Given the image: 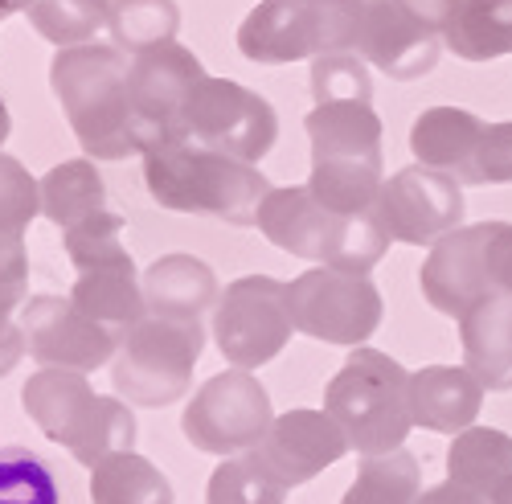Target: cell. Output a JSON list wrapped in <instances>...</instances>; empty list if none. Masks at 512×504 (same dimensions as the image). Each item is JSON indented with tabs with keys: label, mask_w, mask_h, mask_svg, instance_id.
Listing matches in <instances>:
<instances>
[{
	"label": "cell",
	"mask_w": 512,
	"mask_h": 504,
	"mask_svg": "<svg viewBox=\"0 0 512 504\" xmlns=\"http://www.w3.org/2000/svg\"><path fill=\"white\" fill-rule=\"evenodd\" d=\"M127 70L132 58L115 46H70L50 62V87L62 103L70 132L91 160H127L144 156V132L127 99Z\"/></svg>",
	"instance_id": "6da1fadb"
},
{
	"label": "cell",
	"mask_w": 512,
	"mask_h": 504,
	"mask_svg": "<svg viewBox=\"0 0 512 504\" xmlns=\"http://www.w3.org/2000/svg\"><path fill=\"white\" fill-rule=\"evenodd\" d=\"M144 181L160 209L222 218L230 226H259V209L271 193L259 164L201 148L185 136L144 152Z\"/></svg>",
	"instance_id": "7a4b0ae2"
},
{
	"label": "cell",
	"mask_w": 512,
	"mask_h": 504,
	"mask_svg": "<svg viewBox=\"0 0 512 504\" xmlns=\"http://www.w3.org/2000/svg\"><path fill=\"white\" fill-rule=\"evenodd\" d=\"M21 410L50 443L66 447L82 468L136 447V410L132 402L99 394L87 373L74 369H37L21 386Z\"/></svg>",
	"instance_id": "3957f363"
},
{
	"label": "cell",
	"mask_w": 512,
	"mask_h": 504,
	"mask_svg": "<svg viewBox=\"0 0 512 504\" xmlns=\"http://www.w3.org/2000/svg\"><path fill=\"white\" fill-rule=\"evenodd\" d=\"M259 230L271 246L316 267H336L369 275L390 250V234L381 230L377 214H336L308 185L271 189L259 209Z\"/></svg>",
	"instance_id": "277c9868"
},
{
	"label": "cell",
	"mask_w": 512,
	"mask_h": 504,
	"mask_svg": "<svg viewBox=\"0 0 512 504\" xmlns=\"http://www.w3.org/2000/svg\"><path fill=\"white\" fill-rule=\"evenodd\" d=\"M304 128L312 140L308 189L336 214H369L386 185L381 119L373 103H316Z\"/></svg>",
	"instance_id": "5b68a950"
},
{
	"label": "cell",
	"mask_w": 512,
	"mask_h": 504,
	"mask_svg": "<svg viewBox=\"0 0 512 504\" xmlns=\"http://www.w3.org/2000/svg\"><path fill=\"white\" fill-rule=\"evenodd\" d=\"M324 414L345 431L357 455H386L414 431L410 373L381 349H353L324 390Z\"/></svg>",
	"instance_id": "8992f818"
},
{
	"label": "cell",
	"mask_w": 512,
	"mask_h": 504,
	"mask_svg": "<svg viewBox=\"0 0 512 504\" xmlns=\"http://www.w3.org/2000/svg\"><path fill=\"white\" fill-rule=\"evenodd\" d=\"M361 17L365 0H259L238 25V50L259 66L357 54Z\"/></svg>",
	"instance_id": "52a82bcc"
},
{
	"label": "cell",
	"mask_w": 512,
	"mask_h": 504,
	"mask_svg": "<svg viewBox=\"0 0 512 504\" xmlns=\"http://www.w3.org/2000/svg\"><path fill=\"white\" fill-rule=\"evenodd\" d=\"M205 353V328L144 316L119 332L111 361L115 398L132 406H168L193 386V365Z\"/></svg>",
	"instance_id": "ba28073f"
},
{
	"label": "cell",
	"mask_w": 512,
	"mask_h": 504,
	"mask_svg": "<svg viewBox=\"0 0 512 504\" xmlns=\"http://www.w3.org/2000/svg\"><path fill=\"white\" fill-rule=\"evenodd\" d=\"M287 308L295 332L312 336L324 345L361 349L381 324V291L369 275L336 271V267H312L287 283Z\"/></svg>",
	"instance_id": "9c48e42d"
},
{
	"label": "cell",
	"mask_w": 512,
	"mask_h": 504,
	"mask_svg": "<svg viewBox=\"0 0 512 504\" xmlns=\"http://www.w3.org/2000/svg\"><path fill=\"white\" fill-rule=\"evenodd\" d=\"M275 423L271 394L250 369H222L205 377V386L193 394V402L181 414L185 439L205 455H242L263 443V435Z\"/></svg>",
	"instance_id": "30bf717a"
},
{
	"label": "cell",
	"mask_w": 512,
	"mask_h": 504,
	"mask_svg": "<svg viewBox=\"0 0 512 504\" xmlns=\"http://www.w3.org/2000/svg\"><path fill=\"white\" fill-rule=\"evenodd\" d=\"M287 283L271 275H242L226 283L213 308V345L230 369H263L291 341Z\"/></svg>",
	"instance_id": "8fae6325"
},
{
	"label": "cell",
	"mask_w": 512,
	"mask_h": 504,
	"mask_svg": "<svg viewBox=\"0 0 512 504\" xmlns=\"http://www.w3.org/2000/svg\"><path fill=\"white\" fill-rule=\"evenodd\" d=\"M181 132H185V140H193L201 148L259 164L275 148L279 119H275V107L259 91L242 87L234 78L205 74V82L193 91V99L185 107Z\"/></svg>",
	"instance_id": "7c38bea8"
},
{
	"label": "cell",
	"mask_w": 512,
	"mask_h": 504,
	"mask_svg": "<svg viewBox=\"0 0 512 504\" xmlns=\"http://www.w3.org/2000/svg\"><path fill=\"white\" fill-rule=\"evenodd\" d=\"M205 82L201 58L181 46V41H164L132 58L127 70V99H132L136 123L144 132V152H152L164 140H181V123L193 91Z\"/></svg>",
	"instance_id": "4fadbf2b"
},
{
	"label": "cell",
	"mask_w": 512,
	"mask_h": 504,
	"mask_svg": "<svg viewBox=\"0 0 512 504\" xmlns=\"http://www.w3.org/2000/svg\"><path fill=\"white\" fill-rule=\"evenodd\" d=\"M373 214L394 242L435 246L439 238L463 226V185L451 173H439V168L410 164L386 177Z\"/></svg>",
	"instance_id": "5bb4252c"
},
{
	"label": "cell",
	"mask_w": 512,
	"mask_h": 504,
	"mask_svg": "<svg viewBox=\"0 0 512 504\" xmlns=\"http://www.w3.org/2000/svg\"><path fill=\"white\" fill-rule=\"evenodd\" d=\"M21 328L29 357L41 369L95 373L99 365L115 361L119 349V332L91 320L70 296H29L21 304Z\"/></svg>",
	"instance_id": "9a60e30c"
},
{
	"label": "cell",
	"mask_w": 512,
	"mask_h": 504,
	"mask_svg": "<svg viewBox=\"0 0 512 504\" xmlns=\"http://www.w3.org/2000/svg\"><path fill=\"white\" fill-rule=\"evenodd\" d=\"M488 234H492V222L459 226L455 234L439 238L431 246V255L422 259L418 287H422V300L435 312L463 320L480 300L496 296L488 275Z\"/></svg>",
	"instance_id": "2e32d148"
},
{
	"label": "cell",
	"mask_w": 512,
	"mask_h": 504,
	"mask_svg": "<svg viewBox=\"0 0 512 504\" xmlns=\"http://www.w3.org/2000/svg\"><path fill=\"white\" fill-rule=\"evenodd\" d=\"M254 451L267 459V468L287 488H300V484L316 480L324 468L340 464V459H345L353 447H349L345 431H340L324 410L295 406V410L275 414L271 431L263 435V443Z\"/></svg>",
	"instance_id": "e0dca14e"
},
{
	"label": "cell",
	"mask_w": 512,
	"mask_h": 504,
	"mask_svg": "<svg viewBox=\"0 0 512 504\" xmlns=\"http://www.w3.org/2000/svg\"><path fill=\"white\" fill-rule=\"evenodd\" d=\"M357 54L398 82L431 74L439 62V33L414 21L398 0H365Z\"/></svg>",
	"instance_id": "ac0fdd59"
},
{
	"label": "cell",
	"mask_w": 512,
	"mask_h": 504,
	"mask_svg": "<svg viewBox=\"0 0 512 504\" xmlns=\"http://www.w3.org/2000/svg\"><path fill=\"white\" fill-rule=\"evenodd\" d=\"M484 394L488 390L467 365H426L410 373L414 427L439 431V435H463L467 427H476Z\"/></svg>",
	"instance_id": "d6986e66"
},
{
	"label": "cell",
	"mask_w": 512,
	"mask_h": 504,
	"mask_svg": "<svg viewBox=\"0 0 512 504\" xmlns=\"http://www.w3.org/2000/svg\"><path fill=\"white\" fill-rule=\"evenodd\" d=\"M488 123L463 107H426L410 123V152L418 164L451 173L459 185H472L476 152Z\"/></svg>",
	"instance_id": "ffe728a7"
},
{
	"label": "cell",
	"mask_w": 512,
	"mask_h": 504,
	"mask_svg": "<svg viewBox=\"0 0 512 504\" xmlns=\"http://www.w3.org/2000/svg\"><path fill=\"white\" fill-rule=\"evenodd\" d=\"M218 275L197 255H160L144 271V300L148 316L177 320V324H201L205 312L218 308Z\"/></svg>",
	"instance_id": "44dd1931"
},
{
	"label": "cell",
	"mask_w": 512,
	"mask_h": 504,
	"mask_svg": "<svg viewBox=\"0 0 512 504\" xmlns=\"http://www.w3.org/2000/svg\"><path fill=\"white\" fill-rule=\"evenodd\" d=\"M463 365L480 377L492 394L512 390V300L488 296L459 320Z\"/></svg>",
	"instance_id": "7402d4cb"
},
{
	"label": "cell",
	"mask_w": 512,
	"mask_h": 504,
	"mask_svg": "<svg viewBox=\"0 0 512 504\" xmlns=\"http://www.w3.org/2000/svg\"><path fill=\"white\" fill-rule=\"evenodd\" d=\"M70 300L87 312L91 320L123 332L148 316V300H144V275L136 271L132 255H123L115 263L91 267V271H78L74 287H70Z\"/></svg>",
	"instance_id": "603a6c76"
},
{
	"label": "cell",
	"mask_w": 512,
	"mask_h": 504,
	"mask_svg": "<svg viewBox=\"0 0 512 504\" xmlns=\"http://www.w3.org/2000/svg\"><path fill=\"white\" fill-rule=\"evenodd\" d=\"M512 476V435L496 427H467L447 447V480L492 500Z\"/></svg>",
	"instance_id": "cb8c5ba5"
},
{
	"label": "cell",
	"mask_w": 512,
	"mask_h": 504,
	"mask_svg": "<svg viewBox=\"0 0 512 504\" xmlns=\"http://www.w3.org/2000/svg\"><path fill=\"white\" fill-rule=\"evenodd\" d=\"M99 209H107V185L91 156L62 160L41 177V218H50L62 234Z\"/></svg>",
	"instance_id": "d4e9b609"
},
{
	"label": "cell",
	"mask_w": 512,
	"mask_h": 504,
	"mask_svg": "<svg viewBox=\"0 0 512 504\" xmlns=\"http://www.w3.org/2000/svg\"><path fill=\"white\" fill-rule=\"evenodd\" d=\"M91 500L95 504H173L168 476L140 451H115L91 468Z\"/></svg>",
	"instance_id": "484cf974"
},
{
	"label": "cell",
	"mask_w": 512,
	"mask_h": 504,
	"mask_svg": "<svg viewBox=\"0 0 512 504\" xmlns=\"http://www.w3.org/2000/svg\"><path fill=\"white\" fill-rule=\"evenodd\" d=\"M443 41L463 62H492L512 54V0H463Z\"/></svg>",
	"instance_id": "4316f807"
},
{
	"label": "cell",
	"mask_w": 512,
	"mask_h": 504,
	"mask_svg": "<svg viewBox=\"0 0 512 504\" xmlns=\"http://www.w3.org/2000/svg\"><path fill=\"white\" fill-rule=\"evenodd\" d=\"M418 496H422L418 459L406 447H398L386 455H361L357 480L340 496V504H418Z\"/></svg>",
	"instance_id": "83f0119b"
},
{
	"label": "cell",
	"mask_w": 512,
	"mask_h": 504,
	"mask_svg": "<svg viewBox=\"0 0 512 504\" xmlns=\"http://www.w3.org/2000/svg\"><path fill=\"white\" fill-rule=\"evenodd\" d=\"M287 492L291 488L267 468L259 451H242L213 468L205 504H287Z\"/></svg>",
	"instance_id": "f1b7e54d"
},
{
	"label": "cell",
	"mask_w": 512,
	"mask_h": 504,
	"mask_svg": "<svg viewBox=\"0 0 512 504\" xmlns=\"http://www.w3.org/2000/svg\"><path fill=\"white\" fill-rule=\"evenodd\" d=\"M177 25H181V9L177 0H115L111 5V46L123 54H144L164 41H177Z\"/></svg>",
	"instance_id": "f546056e"
},
{
	"label": "cell",
	"mask_w": 512,
	"mask_h": 504,
	"mask_svg": "<svg viewBox=\"0 0 512 504\" xmlns=\"http://www.w3.org/2000/svg\"><path fill=\"white\" fill-rule=\"evenodd\" d=\"M115 0H33L25 9L29 25L58 50L91 46L95 33L107 29Z\"/></svg>",
	"instance_id": "4dcf8cb0"
},
{
	"label": "cell",
	"mask_w": 512,
	"mask_h": 504,
	"mask_svg": "<svg viewBox=\"0 0 512 504\" xmlns=\"http://www.w3.org/2000/svg\"><path fill=\"white\" fill-rule=\"evenodd\" d=\"M0 504H62L58 480L37 451L0 443Z\"/></svg>",
	"instance_id": "1f68e13d"
},
{
	"label": "cell",
	"mask_w": 512,
	"mask_h": 504,
	"mask_svg": "<svg viewBox=\"0 0 512 504\" xmlns=\"http://www.w3.org/2000/svg\"><path fill=\"white\" fill-rule=\"evenodd\" d=\"M123 230H127V222L119 214H111V209H99V214L82 218L78 226H70L62 234L66 259L74 263V271H91V267H103V263L123 259L127 255Z\"/></svg>",
	"instance_id": "d6a6232c"
},
{
	"label": "cell",
	"mask_w": 512,
	"mask_h": 504,
	"mask_svg": "<svg viewBox=\"0 0 512 504\" xmlns=\"http://www.w3.org/2000/svg\"><path fill=\"white\" fill-rule=\"evenodd\" d=\"M312 99L316 103H373L369 62L353 50L312 58Z\"/></svg>",
	"instance_id": "836d02e7"
},
{
	"label": "cell",
	"mask_w": 512,
	"mask_h": 504,
	"mask_svg": "<svg viewBox=\"0 0 512 504\" xmlns=\"http://www.w3.org/2000/svg\"><path fill=\"white\" fill-rule=\"evenodd\" d=\"M33 218H41V181L17 156L0 152V234H25Z\"/></svg>",
	"instance_id": "e575fe53"
},
{
	"label": "cell",
	"mask_w": 512,
	"mask_h": 504,
	"mask_svg": "<svg viewBox=\"0 0 512 504\" xmlns=\"http://www.w3.org/2000/svg\"><path fill=\"white\" fill-rule=\"evenodd\" d=\"M25 300H29L25 234H0V320H9Z\"/></svg>",
	"instance_id": "d590c367"
},
{
	"label": "cell",
	"mask_w": 512,
	"mask_h": 504,
	"mask_svg": "<svg viewBox=\"0 0 512 504\" xmlns=\"http://www.w3.org/2000/svg\"><path fill=\"white\" fill-rule=\"evenodd\" d=\"M508 181H512V119L488 123L472 168V185H508Z\"/></svg>",
	"instance_id": "8d00e7d4"
},
{
	"label": "cell",
	"mask_w": 512,
	"mask_h": 504,
	"mask_svg": "<svg viewBox=\"0 0 512 504\" xmlns=\"http://www.w3.org/2000/svg\"><path fill=\"white\" fill-rule=\"evenodd\" d=\"M488 275L496 296L512 300V222H492L488 234Z\"/></svg>",
	"instance_id": "74e56055"
},
{
	"label": "cell",
	"mask_w": 512,
	"mask_h": 504,
	"mask_svg": "<svg viewBox=\"0 0 512 504\" xmlns=\"http://www.w3.org/2000/svg\"><path fill=\"white\" fill-rule=\"evenodd\" d=\"M398 5L414 17V21H422L426 29H435V33H447L451 29V21H455V13H459V5L463 0H398Z\"/></svg>",
	"instance_id": "f35d334b"
},
{
	"label": "cell",
	"mask_w": 512,
	"mask_h": 504,
	"mask_svg": "<svg viewBox=\"0 0 512 504\" xmlns=\"http://www.w3.org/2000/svg\"><path fill=\"white\" fill-rule=\"evenodd\" d=\"M29 353V345H25V328L9 316V320H0V377H9L17 365H21V357Z\"/></svg>",
	"instance_id": "ab89813d"
},
{
	"label": "cell",
	"mask_w": 512,
	"mask_h": 504,
	"mask_svg": "<svg viewBox=\"0 0 512 504\" xmlns=\"http://www.w3.org/2000/svg\"><path fill=\"white\" fill-rule=\"evenodd\" d=\"M418 504H492V500H484L480 492L463 488V484H455V480H443V484H435V488H426V492L418 496Z\"/></svg>",
	"instance_id": "60d3db41"
},
{
	"label": "cell",
	"mask_w": 512,
	"mask_h": 504,
	"mask_svg": "<svg viewBox=\"0 0 512 504\" xmlns=\"http://www.w3.org/2000/svg\"><path fill=\"white\" fill-rule=\"evenodd\" d=\"M29 5H33V0H0V21L13 17V13H25Z\"/></svg>",
	"instance_id": "b9f144b4"
},
{
	"label": "cell",
	"mask_w": 512,
	"mask_h": 504,
	"mask_svg": "<svg viewBox=\"0 0 512 504\" xmlns=\"http://www.w3.org/2000/svg\"><path fill=\"white\" fill-rule=\"evenodd\" d=\"M9 132H13V119H9V107H5V99H0V148H5Z\"/></svg>",
	"instance_id": "7bdbcfd3"
},
{
	"label": "cell",
	"mask_w": 512,
	"mask_h": 504,
	"mask_svg": "<svg viewBox=\"0 0 512 504\" xmlns=\"http://www.w3.org/2000/svg\"><path fill=\"white\" fill-rule=\"evenodd\" d=\"M492 504H512V476H508V484H504V488L492 496Z\"/></svg>",
	"instance_id": "ee69618b"
}]
</instances>
